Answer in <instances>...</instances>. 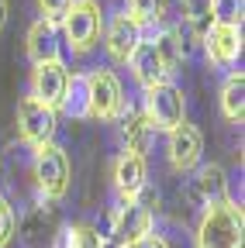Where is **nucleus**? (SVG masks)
I'll return each instance as SVG.
<instances>
[{
    "mask_svg": "<svg viewBox=\"0 0 245 248\" xmlns=\"http://www.w3.org/2000/svg\"><path fill=\"white\" fill-rule=\"evenodd\" d=\"M183 55H187V48L180 42V31L163 28L152 38H138L135 52L128 55V66H131V76L145 90V86H156V83H169V76L183 62Z\"/></svg>",
    "mask_w": 245,
    "mask_h": 248,
    "instance_id": "f257e3e1",
    "label": "nucleus"
},
{
    "mask_svg": "<svg viewBox=\"0 0 245 248\" xmlns=\"http://www.w3.org/2000/svg\"><path fill=\"white\" fill-rule=\"evenodd\" d=\"M245 238V214L235 200L207 203L197 224V248H242Z\"/></svg>",
    "mask_w": 245,
    "mask_h": 248,
    "instance_id": "f03ea898",
    "label": "nucleus"
},
{
    "mask_svg": "<svg viewBox=\"0 0 245 248\" xmlns=\"http://www.w3.org/2000/svg\"><path fill=\"white\" fill-rule=\"evenodd\" d=\"M100 31H104V14L97 0H73V7L63 17V35L73 55H86L100 45Z\"/></svg>",
    "mask_w": 245,
    "mask_h": 248,
    "instance_id": "7ed1b4c3",
    "label": "nucleus"
},
{
    "mask_svg": "<svg viewBox=\"0 0 245 248\" xmlns=\"http://www.w3.org/2000/svg\"><path fill=\"white\" fill-rule=\"evenodd\" d=\"M35 183H38V193L45 200H63L66 190H69V176H73V166H69V155L63 145L55 141H45V145H35Z\"/></svg>",
    "mask_w": 245,
    "mask_h": 248,
    "instance_id": "20e7f679",
    "label": "nucleus"
},
{
    "mask_svg": "<svg viewBox=\"0 0 245 248\" xmlns=\"http://www.w3.org/2000/svg\"><path fill=\"white\" fill-rule=\"evenodd\" d=\"M142 114H145L152 131H173L180 121H187V100H183V90L176 83L145 86Z\"/></svg>",
    "mask_w": 245,
    "mask_h": 248,
    "instance_id": "39448f33",
    "label": "nucleus"
},
{
    "mask_svg": "<svg viewBox=\"0 0 245 248\" xmlns=\"http://www.w3.org/2000/svg\"><path fill=\"white\" fill-rule=\"evenodd\" d=\"M86 104L94 121H117L125 110V90L111 69H90L86 73Z\"/></svg>",
    "mask_w": 245,
    "mask_h": 248,
    "instance_id": "423d86ee",
    "label": "nucleus"
},
{
    "mask_svg": "<svg viewBox=\"0 0 245 248\" xmlns=\"http://www.w3.org/2000/svg\"><path fill=\"white\" fill-rule=\"evenodd\" d=\"M111 234L117 248H131L145 234H152V207H145L138 197L135 200H121L111 214Z\"/></svg>",
    "mask_w": 245,
    "mask_h": 248,
    "instance_id": "0eeeda50",
    "label": "nucleus"
},
{
    "mask_svg": "<svg viewBox=\"0 0 245 248\" xmlns=\"http://www.w3.org/2000/svg\"><path fill=\"white\" fill-rule=\"evenodd\" d=\"M59 110L38 104L35 97H24L17 104V131L28 145H45L55 138V128H59Z\"/></svg>",
    "mask_w": 245,
    "mask_h": 248,
    "instance_id": "6e6552de",
    "label": "nucleus"
},
{
    "mask_svg": "<svg viewBox=\"0 0 245 248\" xmlns=\"http://www.w3.org/2000/svg\"><path fill=\"white\" fill-rule=\"evenodd\" d=\"M66 83H69V69L63 59H49V62H35L32 69V97L52 110H59L66 97Z\"/></svg>",
    "mask_w": 245,
    "mask_h": 248,
    "instance_id": "1a4fd4ad",
    "label": "nucleus"
},
{
    "mask_svg": "<svg viewBox=\"0 0 245 248\" xmlns=\"http://www.w3.org/2000/svg\"><path fill=\"white\" fill-rule=\"evenodd\" d=\"M166 135H169V141H166V159H169V166H173L176 172H190V169H197V166H200V152H204L200 131L194 128V124L180 121L176 128L166 131Z\"/></svg>",
    "mask_w": 245,
    "mask_h": 248,
    "instance_id": "9d476101",
    "label": "nucleus"
},
{
    "mask_svg": "<svg viewBox=\"0 0 245 248\" xmlns=\"http://www.w3.org/2000/svg\"><path fill=\"white\" fill-rule=\"evenodd\" d=\"M204 52H207V59L214 62V66L231 69L238 62V55H242V28L211 21L204 28Z\"/></svg>",
    "mask_w": 245,
    "mask_h": 248,
    "instance_id": "9b49d317",
    "label": "nucleus"
},
{
    "mask_svg": "<svg viewBox=\"0 0 245 248\" xmlns=\"http://www.w3.org/2000/svg\"><path fill=\"white\" fill-rule=\"evenodd\" d=\"M104 48H107V55L114 59V62H128V55L135 52V45H138V38H142V28L121 11V14H114L107 24H104Z\"/></svg>",
    "mask_w": 245,
    "mask_h": 248,
    "instance_id": "f8f14e48",
    "label": "nucleus"
},
{
    "mask_svg": "<svg viewBox=\"0 0 245 248\" xmlns=\"http://www.w3.org/2000/svg\"><path fill=\"white\" fill-rule=\"evenodd\" d=\"M145 179H148V169H145V155L138 152H121L114 159V190L121 200H135L142 190H145Z\"/></svg>",
    "mask_w": 245,
    "mask_h": 248,
    "instance_id": "ddd939ff",
    "label": "nucleus"
},
{
    "mask_svg": "<svg viewBox=\"0 0 245 248\" xmlns=\"http://www.w3.org/2000/svg\"><path fill=\"white\" fill-rule=\"evenodd\" d=\"M194 193H197V200H200L204 207L228 200V172H225L218 162L200 166V169H197V179H194Z\"/></svg>",
    "mask_w": 245,
    "mask_h": 248,
    "instance_id": "4468645a",
    "label": "nucleus"
},
{
    "mask_svg": "<svg viewBox=\"0 0 245 248\" xmlns=\"http://www.w3.org/2000/svg\"><path fill=\"white\" fill-rule=\"evenodd\" d=\"M28 59L32 62H49V59H63L59 55V31L49 21H35L28 28Z\"/></svg>",
    "mask_w": 245,
    "mask_h": 248,
    "instance_id": "2eb2a0df",
    "label": "nucleus"
},
{
    "mask_svg": "<svg viewBox=\"0 0 245 248\" xmlns=\"http://www.w3.org/2000/svg\"><path fill=\"white\" fill-rule=\"evenodd\" d=\"M148 138H152V128H148L145 114L135 110V107H125V110H121V141H125V152L145 155Z\"/></svg>",
    "mask_w": 245,
    "mask_h": 248,
    "instance_id": "dca6fc26",
    "label": "nucleus"
},
{
    "mask_svg": "<svg viewBox=\"0 0 245 248\" xmlns=\"http://www.w3.org/2000/svg\"><path fill=\"white\" fill-rule=\"evenodd\" d=\"M52 248H104V234L94 224H66L55 234Z\"/></svg>",
    "mask_w": 245,
    "mask_h": 248,
    "instance_id": "f3484780",
    "label": "nucleus"
},
{
    "mask_svg": "<svg viewBox=\"0 0 245 248\" xmlns=\"http://www.w3.org/2000/svg\"><path fill=\"white\" fill-rule=\"evenodd\" d=\"M59 110L76 117V121H86L90 117V104H86V73H69V83H66V97L59 104Z\"/></svg>",
    "mask_w": 245,
    "mask_h": 248,
    "instance_id": "a211bd4d",
    "label": "nucleus"
},
{
    "mask_svg": "<svg viewBox=\"0 0 245 248\" xmlns=\"http://www.w3.org/2000/svg\"><path fill=\"white\" fill-rule=\"evenodd\" d=\"M221 114L228 121H242L245 114V76L242 73H228L221 86Z\"/></svg>",
    "mask_w": 245,
    "mask_h": 248,
    "instance_id": "6ab92c4d",
    "label": "nucleus"
},
{
    "mask_svg": "<svg viewBox=\"0 0 245 248\" xmlns=\"http://www.w3.org/2000/svg\"><path fill=\"white\" fill-rule=\"evenodd\" d=\"M166 11H169V0H128L125 14L138 28H159L166 21Z\"/></svg>",
    "mask_w": 245,
    "mask_h": 248,
    "instance_id": "aec40b11",
    "label": "nucleus"
},
{
    "mask_svg": "<svg viewBox=\"0 0 245 248\" xmlns=\"http://www.w3.org/2000/svg\"><path fill=\"white\" fill-rule=\"evenodd\" d=\"M242 11H245V0H214L211 4V21L242 28Z\"/></svg>",
    "mask_w": 245,
    "mask_h": 248,
    "instance_id": "412c9836",
    "label": "nucleus"
},
{
    "mask_svg": "<svg viewBox=\"0 0 245 248\" xmlns=\"http://www.w3.org/2000/svg\"><path fill=\"white\" fill-rule=\"evenodd\" d=\"M211 4H214V0H180V7H183V17H187V24H194V28L211 24Z\"/></svg>",
    "mask_w": 245,
    "mask_h": 248,
    "instance_id": "4be33fe9",
    "label": "nucleus"
},
{
    "mask_svg": "<svg viewBox=\"0 0 245 248\" xmlns=\"http://www.w3.org/2000/svg\"><path fill=\"white\" fill-rule=\"evenodd\" d=\"M14 234H17V214L4 197H0V248H7L14 241Z\"/></svg>",
    "mask_w": 245,
    "mask_h": 248,
    "instance_id": "5701e85b",
    "label": "nucleus"
},
{
    "mask_svg": "<svg viewBox=\"0 0 245 248\" xmlns=\"http://www.w3.org/2000/svg\"><path fill=\"white\" fill-rule=\"evenodd\" d=\"M69 7H73V0H38V14L49 24H63V17H66Z\"/></svg>",
    "mask_w": 245,
    "mask_h": 248,
    "instance_id": "b1692460",
    "label": "nucleus"
},
{
    "mask_svg": "<svg viewBox=\"0 0 245 248\" xmlns=\"http://www.w3.org/2000/svg\"><path fill=\"white\" fill-rule=\"evenodd\" d=\"M131 248H169V241L166 238H159V234H145L138 245H131Z\"/></svg>",
    "mask_w": 245,
    "mask_h": 248,
    "instance_id": "393cba45",
    "label": "nucleus"
},
{
    "mask_svg": "<svg viewBox=\"0 0 245 248\" xmlns=\"http://www.w3.org/2000/svg\"><path fill=\"white\" fill-rule=\"evenodd\" d=\"M7 28V0H0V31Z\"/></svg>",
    "mask_w": 245,
    "mask_h": 248,
    "instance_id": "a878e982",
    "label": "nucleus"
}]
</instances>
